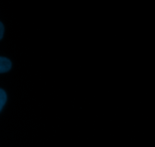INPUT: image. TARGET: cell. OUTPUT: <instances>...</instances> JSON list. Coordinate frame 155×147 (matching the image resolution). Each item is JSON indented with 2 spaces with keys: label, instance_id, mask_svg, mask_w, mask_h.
Returning a JSON list of instances; mask_svg holds the SVG:
<instances>
[{
  "label": "cell",
  "instance_id": "cell-1",
  "mask_svg": "<svg viewBox=\"0 0 155 147\" xmlns=\"http://www.w3.org/2000/svg\"><path fill=\"white\" fill-rule=\"evenodd\" d=\"M12 63L9 59L5 57H0V72L4 73L7 72L12 69Z\"/></svg>",
  "mask_w": 155,
  "mask_h": 147
},
{
  "label": "cell",
  "instance_id": "cell-2",
  "mask_svg": "<svg viewBox=\"0 0 155 147\" xmlns=\"http://www.w3.org/2000/svg\"><path fill=\"white\" fill-rule=\"evenodd\" d=\"M7 102V94L3 89L0 90V110H2L3 107Z\"/></svg>",
  "mask_w": 155,
  "mask_h": 147
},
{
  "label": "cell",
  "instance_id": "cell-3",
  "mask_svg": "<svg viewBox=\"0 0 155 147\" xmlns=\"http://www.w3.org/2000/svg\"><path fill=\"white\" fill-rule=\"evenodd\" d=\"M4 31H5V28H4V25H3L2 23H0V39H2L3 35H4Z\"/></svg>",
  "mask_w": 155,
  "mask_h": 147
}]
</instances>
